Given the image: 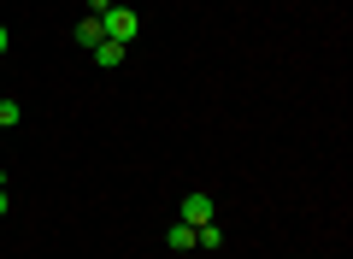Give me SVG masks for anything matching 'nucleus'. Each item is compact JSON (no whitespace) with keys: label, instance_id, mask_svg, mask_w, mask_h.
<instances>
[{"label":"nucleus","instance_id":"obj_10","mask_svg":"<svg viewBox=\"0 0 353 259\" xmlns=\"http://www.w3.org/2000/svg\"><path fill=\"white\" fill-rule=\"evenodd\" d=\"M0 218H6V183H0Z\"/></svg>","mask_w":353,"mask_h":259},{"label":"nucleus","instance_id":"obj_5","mask_svg":"<svg viewBox=\"0 0 353 259\" xmlns=\"http://www.w3.org/2000/svg\"><path fill=\"white\" fill-rule=\"evenodd\" d=\"M124 53H130V48H118V41H101V48H94V65H101V71H118V65H124Z\"/></svg>","mask_w":353,"mask_h":259},{"label":"nucleus","instance_id":"obj_2","mask_svg":"<svg viewBox=\"0 0 353 259\" xmlns=\"http://www.w3.org/2000/svg\"><path fill=\"white\" fill-rule=\"evenodd\" d=\"M212 195L206 189H194V195H183V224H212Z\"/></svg>","mask_w":353,"mask_h":259},{"label":"nucleus","instance_id":"obj_7","mask_svg":"<svg viewBox=\"0 0 353 259\" xmlns=\"http://www.w3.org/2000/svg\"><path fill=\"white\" fill-rule=\"evenodd\" d=\"M18 118H24V106L18 100H0V130H18Z\"/></svg>","mask_w":353,"mask_h":259},{"label":"nucleus","instance_id":"obj_9","mask_svg":"<svg viewBox=\"0 0 353 259\" xmlns=\"http://www.w3.org/2000/svg\"><path fill=\"white\" fill-rule=\"evenodd\" d=\"M6 48H12V30H6V24H0V53H6Z\"/></svg>","mask_w":353,"mask_h":259},{"label":"nucleus","instance_id":"obj_3","mask_svg":"<svg viewBox=\"0 0 353 259\" xmlns=\"http://www.w3.org/2000/svg\"><path fill=\"white\" fill-rule=\"evenodd\" d=\"M71 36H77V48H88V53H94V48L106 41V30H101V18H77V30H71Z\"/></svg>","mask_w":353,"mask_h":259},{"label":"nucleus","instance_id":"obj_4","mask_svg":"<svg viewBox=\"0 0 353 259\" xmlns=\"http://www.w3.org/2000/svg\"><path fill=\"white\" fill-rule=\"evenodd\" d=\"M165 247H176V253H189V247H194V224H183V218H176L171 230H165Z\"/></svg>","mask_w":353,"mask_h":259},{"label":"nucleus","instance_id":"obj_6","mask_svg":"<svg viewBox=\"0 0 353 259\" xmlns=\"http://www.w3.org/2000/svg\"><path fill=\"white\" fill-rule=\"evenodd\" d=\"M194 247L218 253V247H224V230H218V224H194Z\"/></svg>","mask_w":353,"mask_h":259},{"label":"nucleus","instance_id":"obj_8","mask_svg":"<svg viewBox=\"0 0 353 259\" xmlns=\"http://www.w3.org/2000/svg\"><path fill=\"white\" fill-rule=\"evenodd\" d=\"M112 6H118V0H88V18H106Z\"/></svg>","mask_w":353,"mask_h":259},{"label":"nucleus","instance_id":"obj_1","mask_svg":"<svg viewBox=\"0 0 353 259\" xmlns=\"http://www.w3.org/2000/svg\"><path fill=\"white\" fill-rule=\"evenodd\" d=\"M101 30H106V41H118V48H130V41L141 36V12H136V6H112V12L101 18Z\"/></svg>","mask_w":353,"mask_h":259}]
</instances>
